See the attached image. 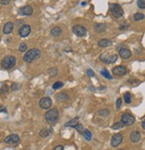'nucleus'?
Instances as JSON below:
<instances>
[{
    "label": "nucleus",
    "mask_w": 145,
    "mask_h": 150,
    "mask_svg": "<svg viewBox=\"0 0 145 150\" xmlns=\"http://www.w3.org/2000/svg\"><path fill=\"white\" fill-rule=\"evenodd\" d=\"M41 51L37 48H31L29 51H27L26 54H24L23 55V60L26 63H31L34 60L37 59L40 56Z\"/></svg>",
    "instance_id": "1"
},
{
    "label": "nucleus",
    "mask_w": 145,
    "mask_h": 150,
    "mask_svg": "<svg viewBox=\"0 0 145 150\" xmlns=\"http://www.w3.org/2000/svg\"><path fill=\"white\" fill-rule=\"evenodd\" d=\"M46 121L48 123H53L55 121H57L58 118H59V112L56 108L50 109L49 111L46 112V115H45Z\"/></svg>",
    "instance_id": "2"
},
{
    "label": "nucleus",
    "mask_w": 145,
    "mask_h": 150,
    "mask_svg": "<svg viewBox=\"0 0 145 150\" xmlns=\"http://www.w3.org/2000/svg\"><path fill=\"white\" fill-rule=\"evenodd\" d=\"M16 58L13 55H7L1 61V66L4 69H11L16 64Z\"/></svg>",
    "instance_id": "3"
},
{
    "label": "nucleus",
    "mask_w": 145,
    "mask_h": 150,
    "mask_svg": "<svg viewBox=\"0 0 145 150\" xmlns=\"http://www.w3.org/2000/svg\"><path fill=\"white\" fill-rule=\"evenodd\" d=\"M109 9H111V15L116 18H121L124 15L123 9L118 4H111Z\"/></svg>",
    "instance_id": "4"
},
{
    "label": "nucleus",
    "mask_w": 145,
    "mask_h": 150,
    "mask_svg": "<svg viewBox=\"0 0 145 150\" xmlns=\"http://www.w3.org/2000/svg\"><path fill=\"white\" fill-rule=\"evenodd\" d=\"M100 59L102 62L105 63L107 64H114L118 60V55H109L108 53H103L100 55Z\"/></svg>",
    "instance_id": "5"
},
{
    "label": "nucleus",
    "mask_w": 145,
    "mask_h": 150,
    "mask_svg": "<svg viewBox=\"0 0 145 150\" xmlns=\"http://www.w3.org/2000/svg\"><path fill=\"white\" fill-rule=\"evenodd\" d=\"M135 121V118L129 112H126L121 116V123L125 126H130L134 124Z\"/></svg>",
    "instance_id": "6"
},
{
    "label": "nucleus",
    "mask_w": 145,
    "mask_h": 150,
    "mask_svg": "<svg viewBox=\"0 0 145 150\" xmlns=\"http://www.w3.org/2000/svg\"><path fill=\"white\" fill-rule=\"evenodd\" d=\"M72 31H73V33L75 35H77L78 37H85L86 35V32H87V30L85 27L83 26V25H75L72 28Z\"/></svg>",
    "instance_id": "7"
},
{
    "label": "nucleus",
    "mask_w": 145,
    "mask_h": 150,
    "mask_svg": "<svg viewBox=\"0 0 145 150\" xmlns=\"http://www.w3.org/2000/svg\"><path fill=\"white\" fill-rule=\"evenodd\" d=\"M18 13L22 16H29L33 13V8L30 6H25L19 9Z\"/></svg>",
    "instance_id": "8"
},
{
    "label": "nucleus",
    "mask_w": 145,
    "mask_h": 150,
    "mask_svg": "<svg viewBox=\"0 0 145 150\" xmlns=\"http://www.w3.org/2000/svg\"><path fill=\"white\" fill-rule=\"evenodd\" d=\"M122 140H123V136L121 135L120 133H117V134H115L111 138V147H117L121 144Z\"/></svg>",
    "instance_id": "9"
},
{
    "label": "nucleus",
    "mask_w": 145,
    "mask_h": 150,
    "mask_svg": "<svg viewBox=\"0 0 145 150\" xmlns=\"http://www.w3.org/2000/svg\"><path fill=\"white\" fill-rule=\"evenodd\" d=\"M39 106L42 109H49L52 106V99L50 97H43L42 99L39 101Z\"/></svg>",
    "instance_id": "10"
},
{
    "label": "nucleus",
    "mask_w": 145,
    "mask_h": 150,
    "mask_svg": "<svg viewBox=\"0 0 145 150\" xmlns=\"http://www.w3.org/2000/svg\"><path fill=\"white\" fill-rule=\"evenodd\" d=\"M19 141H20V137L17 134H11L4 139V142L6 144H16Z\"/></svg>",
    "instance_id": "11"
},
{
    "label": "nucleus",
    "mask_w": 145,
    "mask_h": 150,
    "mask_svg": "<svg viewBox=\"0 0 145 150\" xmlns=\"http://www.w3.org/2000/svg\"><path fill=\"white\" fill-rule=\"evenodd\" d=\"M127 67L123 66V65H118V66H116V67L113 68V70H112L113 74L118 75V76H122V75H125L126 73H127Z\"/></svg>",
    "instance_id": "12"
},
{
    "label": "nucleus",
    "mask_w": 145,
    "mask_h": 150,
    "mask_svg": "<svg viewBox=\"0 0 145 150\" xmlns=\"http://www.w3.org/2000/svg\"><path fill=\"white\" fill-rule=\"evenodd\" d=\"M30 26L28 24H24L22 25V27L20 28L19 30V35H20L22 38H25V37H28L30 33Z\"/></svg>",
    "instance_id": "13"
},
{
    "label": "nucleus",
    "mask_w": 145,
    "mask_h": 150,
    "mask_svg": "<svg viewBox=\"0 0 145 150\" xmlns=\"http://www.w3.org/2000/svg\"><path fill=\"white\" fill-rule=\"evenodd\" d=\"M119 55H120V57L123 58V59H128V58L131 57L132 53H131V51L127 48H121L120 50H119Z\"/></svg>",
    "instance_id": "14"
},
{
    "label": "nucleus",
    "mask_w": 145,
    "mask_h": 150,
    "mask_svg": "<svg viewBox=\"0 0 145 150\" xmlns=\"http://www.w3.org/2000/svg\"><path fill=\"white\" fill-rule=\"evenodd\" d=\"M130 139H131V141L134 143L139 142L140 139H141V133L137 130L133 131V132L130 134Z\"/></svg>",
    "instance_id": "15"
},
{
    "label": "nucleus",
    "mask_w": 145,
    "mask_h": 150,
    "mask_svg": "<svg viewBox=\"0 0 145 150\" xmlns=\"http://www.w3.org/2000/svg\"><path fill=\"white\" fill-rule=\"evenodd\" d=\"M13 23L9 22H6V24H4V29H3V32L4 34H10L12 33V31H13Z\"/></svg>",
    "instance_id": "16"
},
{
    "label": "nucleus",
    "mask_w": 145,
    "mask_h": 150,
    "mask_svg": "<svg viewBox=\"0 0 145 150\" xmlns=\"http://www.w3.org/2000/svg\"><path fill=\"white\" fill-rule=\"evenodd\" d=\"M55 98L56 100L59 102H64L69 99V95L64 92H61V93H58L57 95L55 96Z\"/></svg>",
    "instance_id": "17"
},
{
    "label": "nucleus",
    "mask_w": 145,
    "mask_h": 150,
    "mask_svg": "<svg viewBox=\"0 0 145 150\" xmlns=\"http://www.w3.org/2000/svg\"><path fill=\"white\" fill-rule=\"evenodd\" d=\"M98 45H99V46H101V48H108V46L112 45V41L108 39H101V40H99Z\"/></svg>",
    "instance_id": "18"
},
{
    "label": "nucleus",
    "mask_w": 145,
    "mask_h": 150,
    "mask_svg": "<svg viewBox=\"0 0 145 150\" xmlns=\"http://www.w3.org/2000/svg\"><path fill=\"white\" fill-rule=\"evenodd\" d=\"M93 29H94L95 32H97V33H102L106 30V25L103 24V23H98V24L94 25Z\"/></svg>",
    "instance_id": "19"
},
{
    "label": "nucleus",
    "mask_w": 145,
    "mask_h": 150,
    "mask_svg": "<svg viewBox=\"0 0 145 150\" xmlns=\"http://www.w3.org/2000/svg\"><path fill=\"white\" fill-rule=\"evenodd\" d=\"M53 132V129H43L39 132V136L42 138H47L48 136H50Z\"/></svg>",
    "instance_id": "20"
},
{
    "label": "nucleus",
    "mask_w": 145,
    "mask_h": 150,
    "mask_svg": "<svg viewBox=\"0 0 145 150\" xmlns=\"http://www.w3.org/2000/svg\"><path fill=\"white\" fill-rule=\"evenodd\" d=\"M78 124V117H75V118L71 119V121H69L68 123L64 124L65 127H71V128H74L75 126Z\"/></svg>",
    "instance_id": "21"
},
{
    "label": "nucleus",
    "mask_w": 145,
    "mask_h": 150,
    "mask_svg": "<svg viewBox=\"0 0 145 150\" xmlns=\"http://www.w3.org/2000/svg\"><path fill=\"white\" fill-rule=\"evenodd\" d=\"M62 30L60 27H54L51 30V35L54 38L61 36V35H62Z\"/></svg>",
    "instance_id": "22"
},
{
    "label": "nucleus",
    "mask_w": 145,
    "mask_h": 150,
    "mask_svg": "<svg viewBox=\"0 0 145 150\" xmlns=\"http://www.w3.org/2000/svg\"><path fill=\"white\" fill-rule=\"evenodd\" d=\"M83 135H84L85 139L87 140V141L92 140V133H91V131L89 130H84Z\"/></svg>",
    "instance_id": "23"
},
{
    "label": "nucleus",
    "mask_w": 145,
    "mask_h": 150,
    "mask_svg": "<svg viewBox=\"0 0 145 150\" xmlns=\"http://www.w3.org/2000/svg\"><path fill=\"white\" fill-rule=\"evenodd\" d=\"M101 74H102V76L104 77V78H106V79H112V76H111V74H109V72L107 71L106 69L102 70V71H101Z\"/></svg>",
    "instance_id": "24"
},
{
    "label": "nucleus",
    "mask_w": 145,
    "mask_h": 150,
    "mask_svg": "<svg viewBox=\"0 0 145 150\" xmlns=\"http://www.w3.org/2000/svg\"><path fill=\"white\" fill-rule=\"evenodd\" d=\"M124 126H125V125H124L121 121H120V123H115L113 125L111 126V129H112V130H120V129H122Z\"/></svg>",
    "instance_id": "25"
},
{
    "label": "nucleus",
    "mask_w": 145,
    "mask_h": 150,
    "mask_svg": "<svg viewBox=\"0 0 145 150\" xmlns=\"http://www.w3.org/2000/svg\"><path fill=\"white\" fill-rule=\"evenodd\" d=\"M144 15L142 13H135V15H134V20L136 21V22H138V21H141V20H143L144 19Z\"/></svg>",
    "instance_id": "26"
},
{
    "label": "nucleus",
    "mask_w": 145,
    "mask_h": 150,
    "mask_svg": "<svg viewBox=\"0 0 145 150\" xmlns=\"http://www.w3.org/2000/svg\"><path fill=\"white\" fill-rule=\"evenodd\" d=\"M124 99H125V102L127 104H130L132 102V97H131V94L129 92H127L124 95Z\"/></svg>",
    "instance_id": "27"
},
{
    "label": "nucleus",
    "mask_w": 145,
    "mask_h": 150,
    "mask_svg": "<svg viewBox=\"0 0 145 150\" xmlns=\"http://www.w3.org/2000/svg\"><path fill=\"white\" fill-rule=\"evenodd\" d=\"M98 114L101 116H107L109 114V111L108 109H101L99 112H98Z\"/></svg>",
    "instance_id": "28"
},
{
    "label": "nucleus",
    "mask_w": 145,
    "mask_h": 150,
    "mask_svg": "<svg viewBox=\"0 0 145 150\" xmlns=\"http://www.w3.org/2000/svg\"><path fill=\"white\" fill-rule=\"evenodd\" d=\"M62 87H63V83L62 81H56L53 85V90H58V88H61Z\"/></svg>",
    "instance_id": "29"
},
{
    "label": "nucleus",
    "mask_w": 145,
    "mask_h": 150,
    "mask_svg": "<svg viewBox=\"0 0 145 150\" xmlns=\"http://www.w3.org/2000/svg\"><path fill=\"white\" fill-rule=\"evenodd\" d=\"M8 90H9V88H8V86L7 85H6V84H4V85H3L2 86V88H0V94H6V93H8Z\"/></svg>",
    "instance_id": "30"
},
{
    "label": "nucleus",
    "mask_w": 145,
    "mask_h": 150,
    "mask_svg": "<svg viewBox=\"0 0 145 150\" xmlns=\"http://www.w3.org/2000/svg\"><path fill=\"white\" fill-rule=\"evenodd\" d=\"M74 129H76V130H78L79 133H81V134H83L84 130H84V128H83V125H82V124H80V123L77 124V125L74 127Z\"/></svg>",
    "instance_id": "31"
},
{
    "label": "nucleus",
    "mask_w": 145,
    "mask_h": 150,
    "mask_svg": "<svg viewBox=\"0 0 145 150\" xmlns=\"http://www.w3.org/2000/svg\"><path fill=\"white\" fill-rule=\"evenodd\" d=\"M137 6L141 9H145V0H137Z\"/></svg>",
    "instance_id": "32"
},
{
    "label": "nucleus",
    "mask_w": 145,
    "mask_h": 150,
    "mask_svg": "<svg viewBox=\"0 0 145 150\" xmlns=\"http://www.w3.org/2000/svg\"><path fill=\"white\" fill-rule=\"evenodd\" d=\"M48 73L51 75V76H56L58 73V70L56 69V68H51L50 70L48 71Z\"/></svg>",
    "instance_id": "33"
},
{
    "label": "nucleus",
    "mask_w": 145,
    "mask_h": 150,
    "mask_svg": "<svg viewBox=\"0 0 145 150\" xmlns=\"http://www.w3.org/2000/svg\"><path fill=\"white\" fill-rule=\"evenodd\" d=\"M28 46H27V44L26 43H21V45L19 46V50L21 52H25L27 50Z\"/></svg>",
    "instance_id": "34"
},
{
    "label": "nucleus",
    "mask_w": 145,
    "mask_h": 150,
    "mask_svg": "<svg viewBox=\"0 0 145 150\" xmlns=\"http://www.w3.org/2000/svg\"><path fill=\"white\" fill-rule=\"evenodd\" d=\"M12 90H13V91H17V90H19V88H20V85H19L18 83H13L12 84Z\"/></svg>",
    "instance_id": "35"
},
{
    "label": "nucleus",
    "mask_w": 145,
    "mask_h": 150,
    "mask_svg": "<svg viewBox=\"0 0 145 150\" xmlns=\"http://www.w3.org/2000/svg\"><path fill=\"white\" fill-rule=\"evenodd\" d=\"M86 74H87L89 77H93V76H94V72H93V70H91V69L86 70Z\"/></svg>",
    "instance_id": "36"
},
{
    "label": "nucleus",
    "mask_w": 145,
    "mask_h": 150,
    "mask_svg": "<svg viewBox=\"0 0 145 150\" xmlns=\"http://www.w3.org/2000/svg\"><path fill=\"white\" fill-rule=\"evenodd\" d=\"M116 104H117V109H119L121 107V105H122V99H121V98H118V99L117 100Z\"/></svg>",
    "instance_id": "37"
},
{
    "label": "nucleus",
    "mask_w": 145,
    "mask_h": 150,
    "mask_svg": "<svg viewBox=\"0 0 145 150\" xmlns=\"http://www.w3.org/2000/svg\"><path fill=\"white\" fill-rule=\"evenodd\" d=\"M11 2V0H0V4H4V6H6V4H9Z\"/></svg>",
    "instance_id": "38"
},
{
    "label": "nucleus",
    "mask_w": 145,
    "mask_h": 150,
    "mask_svg": "<svg viewBox=\"0 0 145 150\" xmlns=\"http://www.w3.org/2000/svg\"><path fill=\"white\" fill-rule=\"evenodd\" d=\"M53 150H64V147L62 145H59V146L55 147Z\"/></svg>",
    "instance_id": "39"
},
{
    "label": "nucleus",
    "mask_w": 145,
    "mask_h": 150,
    "mask_svg": "<svg viewBox=\"0 0 145 150\" xmlns=\"http://www.w3.org/2000/svg\"><path fill=\"white\" fill-rule=\"evenodd\" d=\"M128 26H129L128 24H122L120 27H119V30H126V29H127Z\"/></svg>",
    "instance_id": "40"
},
{
    "label": "nucleus",
    "mask_w": 145,
    "mask_h": 150,
    "mask_svg": "<svg viewBox=\"0 0 145 150\" xmlns=\"http://www.w3.org/2000/svg\"><path fill=\"white\" fill-rule=\"evenodd\" d=\"M17 24L19 25V26L22 27V25H24V22H23L22 20H19V21H17Z\"/></svg>",
    "instance_id": "41"
},
{
    "label": "nucleus",
    "mask_w": 145,
    "mask_h": 150,
    "mask_svg": "<svg viewBox=\"0 0 145 150\" xmlns=\"http://www.w3.org/2000/svg\"><path fill=\"white\" fill-rule=\"evenodd\" d=\"M0 112H7V111H6V109L4 108V106H0Z\"/></svg>",
    "instance_id": "42"
},
{
    "label": "nucleus",
    "mask_w": 145,
    "mask_h": 150,
    "mask_svg": "<svg viewBox=\"0 0 145 150\" xmlns=\"http://www.w3.org/2000/svg\"><path fill=\"white\" fill-rule=\"evenodd\" d=\"M142 129H143V130H145V119L143 120V121L142 123Z\"/></svg>",
    "instance_id": "43"
},
{
    "label": "nucleus",
    "mask_w": 145,
    "mask_h": 150,
    "mask_svg": "<svg viewBox=\"0 0 145 150\" xmlns=\"http://www.w3.org/2000/svg\"><path fill=\"white\" fill-rule=\"evenodd\" d=\"M119 150H124V149H119Z\"/></svg>",
    "instance_id": "44"
}]
</instances>
